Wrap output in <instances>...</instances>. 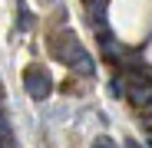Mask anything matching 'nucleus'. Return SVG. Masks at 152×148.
<instances>
[{
  "label": "nucleus",
  "instance_id": "obj_7",
  "mask_svg": "<svg viewBox=\"0 0 152 148\" xmlns=\"http://www.w3.org/2000/svg\"><path fill=\"white\" fill-rule=\"evenodd\" d=\"M126 148H139V142H132V138H126Z\"/></svg>",
  "mask_w": 152,
  "mask_h": 148
},
{
  "label": "nucleus",
  "instance_id": "obj_2",
  "mask_svg": "<svg viewBox=\"0 0 152 148\" xmlns=\"http://www.w3.org/2000/svg\"><path fill=\"white\" fill-rule=\"evenodd\" d=\"M23 89H27L37 102H43V99L53 92V76H50L43 66H30L27 72H23Z\"/></svg>",
  "mask_w": 152,
  "mask_h": 148
},
{
  "label": "nucleus",
  "instance_id": "obj_4",
  "mask_svg": "<svg viewBox=\"0 0 152 148\" xmlns=\"http://www.w3.org/2000/svg\"><path fill=\"white\" fill-rule=\"evenodd\" d=\"M109 92H113L116 99L129 95V82H126V79H109Z\"/></svg>",
  "mask_w": 152,
  "mask_h": 148
},
{
  "label": "nucleus",
  "instance_id": "obj_1",
  "mask_svg": "<svg viewBox=\"0 0 152 148\" xmlns=\"http://www.w3.org/2000/svg\"><path fill=\"white\" fill-rule=\"evenodd\" d=\"M60 40H63V43H53V56L66 59L80 76H96V63H93V56L83 49V43L76 40L73 33H63Z\"/></svg>",
  "mask_w": 152,
  "mask_h": 148
},
{
  "label": "nucleus",
  "instance_id": "obj_8",
  "mask_svg": "<svg viewBox=\"0 0 152 148\" xmlns=\"http://www.w3.org/2000/svg\"><path fill=\"white\" fill-rule=\"evenodd\" d=\"M149 148H152V135H149Z\"/></svg>",
  "mask_w": 152,
  "mask_h": 148
},
{
  "label": "nucleus",
  "instance_id": "obj_5",
  "mask_svg": "<svg viewBox=\"0 0 152 148\" xmlns=\"http://www.w3.org/2000/svg\"><path fill=\"white\" fill-rule=\"evenodd\" d=\"M30 23H33L30 20V10L20 4V10H17V30H30Z\"/></svg>",
  "mask_w": 152,
  "mask_h": 148
},
{
  "label": "nucleus",
  "instance_id": "obj_6",
  "mask_svg": "<svg viewBox=\"0 0 152 148\" xmlns=\"http://www.w3.org/2000/svg\"><path fill=\"white\" fill-rule=\"evenodd\" d=\"M93 148H119V145H116V142H113L109 135H99V138L93 142Z\"/></svg>",
  "mask_w": 152,
  "mask_h": 148
},
{
  "label": "nucleus",
  "instance_id": "obj_3",
  "mask_svg": "<svg viewBox=\"0 0 152 148\" xmlns=\"http://www.w3.org/2000/svg\"><path fill=\"white\" fill-rule=\"evenodd\" d=\"M0 148H13V129L10 118L4 115V105H0Z\"/></svg>",
  "mask_w": 152,
  "mask_h": 148
}]
</instances>
